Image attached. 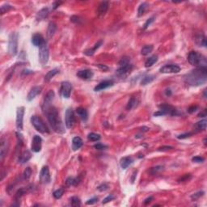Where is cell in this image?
Returning a JSON list of instances; mask_svg holds the SVG:
<instances>
[{"label": "cell", "instance_id": "45", "mask_svg": "<svg viewBox=\"0 0 207 207\" xmlns=\"http://www.w3.org/2000/svg\"><path fill=\"white\" fill-rule=\"evenodd\" d=\"M154 20H155V17L154 16H152V17H150V18H149L148 20L146 21V23H144V25H143V29H147V28L149 27L150 26V24L151 23H153L154 22Z\"/></svg>", "mask_w": 207, "mask_h": 207}, {"label": "cell", "instance_id": "37", "mask_svg": "<svg viewBox=\"0 0 207 207\" xmlns=\"http://www.w3.org/2000/svg\"><path fill=\"white\" fill-rule=\"evenodd\" d=\"M147 7H148V4H147V3H142V4H141L140 6L138 7V16H142L145 13V11H146V10L147 9Z\"/></svg>", "mask_w": 207, "mask_h": 207}, {"label": "cell", "instance_id": "34", "mask_svg": "<svg viewBox=\"0 0 207 207\" xmlns=\"http://www.w3.org/2000/svg\"><path fill=\"white\" fill-rule=\"evenodd\" d=\"M158 61V56L156 55H153L149 58H147L146 62H145V67H150L153 66L155 62H157Z\"/></svg>", "mask_w": 207, "mask_h": 207}, {"label": "cell", "instance_id": "28", "mask_svg": "<svg viewBox=\"0 0 207 207\" xmlns=\"http://www.w3.org/2000/svg\"><path fill=\"white\" fill-rule=\"evenodd\" d=\"M206 124H207V121L206 120V119L201 121H198L197 123H196V125H194L195 133L206 130Z\"/></svg>", "mask_w": 207, "mask_h": 207}, {"label": "cell", "instance_id": "49", "mask_svg": "<svg viewBox=\"0 0 207 207\" xmlns=\"http://www.w3.org/2000/svg\"><path fill=\"white\" fill-rule=\"evenodd\" d=\"M97 201H98V197H94L89 199V200H87L86 201V205H94L95 203H96Z\"/></svg>", "mask_w": 207, "mask_h": 207}, {"label": "cell", "instance_id": "11", "mask_svg": "<svg viewBox=\"0 0 207 207\" xmlns=\"http://www.w3.org/2000/svg\"><path fill=\"white\" fill-rule=\"evenodd\" d=\"M161 73L171 74V73H179L180 71V67L176 64H167L160 69Z\"/></svg>", "mask_w": 207, "mask_h": 207}, {"label": "cell", "instance_id": "24", "mask_svg": "<svg viewBox=\"0 0 207 207\" xmlns=\"http://www.w3.org/2000/svg\"><path fill=\"white\" fill-rule=\"evenodd\" d=\"M133 162H134V159L130 156H125V157L121 158L120 161L121 167L122 169H126L130 164H133Z\"/></svg>", "mask_w": 207, "mask_h": 207}, {"label": "cell", "instance_id": "47", "mask_svg": "<svg viewBox=\"0 0 207 207\" xmlns=\"http://www.w3.org/2000/svg\"><path fill=\"white\" fill-rule=\"evenodd\" d=\"M192 160L194 163H197V164H201V163H203L205 161V159L203 157H201V156H195L192 159Z\"/></svg>", "mask_w": 207, "mask_h": 207}, {"label": "cell", "instance_id": "5", "mask_svg": "<svg viewBox=\"0 0 207 207\" xmlns=\"http://www.w3.org/2000/svg\"><path fill=\"white\" fill-rule=\"evenodd\" d=\"M31 123L33 125L34 128L41 134H45V133L50 132L47 125L44 122V121L38 116H33L31 117Z\"/></svg>", "mask_w": 207, "mask_h": 207}, {"label": "cell", "instance_id": "1", "mask_svg": "<svg viewBox=\"0 0 207 207\" xmlns=\"http://www.w3.org/2000/svg\"><path fill=\"white\" fill-rule=\"evenodd\" d=\"M207 81L206 67H197L184 75V82L193 87H198Z\"/></svg>", "mask_w": 207, "mask_h": 207}, {"label": "cell", "instance_id": "14", "mask_svg": "<svg viewBox=\"0 0 207 207\" xmlns=\"http://www.w3.org/2000/svg\"><path fill=\"white\" fill-rule=\"evenodd\" d=\"M41 145H42V138L39 135H35L32 141V146L31 149L33 152H40L41 150Z\"/></svg>", "mask_w": 207, "mask_h": 207}, {"label": "cell", "instance_id": "16", "mask_svg": "<svg viewBox=\"0 0 207 207\" xmlns=\"http://www.w3.org/2000/svg\"><path fill=\"white\" fill-rule=\"evenodd\" d=\"M54 96H55L54 91L52 90H50V91L46 94V96H45L44 103L43 104H42V109H43V110L46 109L47 108L51 106V103H52V101L54 100Z\"/></svg>", "mask_w": 207, "mask_h": 207}, {"label": "cell", "instance_id": "52", "mask_svg": "<svg viewBox=\"0 0 207 207\" xmlns=\"http://www.w3.org/2000/svg\"><path fill=\"white\" fill-rule=\"evenodd\" d=\"M130 58L129 57H122L121 59V61L119 62V65L120 66H121V65H125V64H127V63H130Z\"/></svg>", "mask_w": 207, "mask_h": 207}, {"label": "cell", "instance_id": "18", "mask_svg": "<svg viewBox=\"0 0 207 207\" xmlns=\"http://www.w3.org/2000/svg\"><path fill=\"white\" fill-rule=\"evenodd\" d=\"M113 80H104L102 82H100V84H97L96 86L94 88L95 91H100L104 90L108 87H112L113 85Z\"/></svg>", "mask_w": 207, "mask_h": 207}, {"label": "cell", "instance_id": "32", "mask_svg": "<svg viewBox=\"0 0 207 207\" xmlns=\"http://www.w3.org/2000/svg\"><path fill=\"white\" fill-rule=\"evenodd\" d=\"M58 72H59V70L57 69V68L50 70V71H49V72L45 75V80L46 81V82H49L52 78H54L57 74H58Z\"/></svg>", "mask_w": 207, "mask_h": 207}, {"label": "cell", "instance_id": "27", "mask_svg": "<svg viewBox=\"0 0 207 207\" xmlns=\"http://www.w3.org/2000/svg\"><path fill=\"white\" fill-rule=\"evenodd\" d=\"M80 181V177H68L66 180V184L67 186H77Z\"/></svg>", "mask_w": 207, "mask_h": 207}, {"label": "cell", "instance_id": "22", "mask_svg": "<svg viewBox=\"0 0 207 207\" xmlns=\"http://www.w3.org/2000/svg\"><path fill=\"white\" fill-rule=\"evenodd\" d=\"M195 42L197 44L198 46H202V47H206V37L202 33L197 34L195 36Z\"/></svg>", "mask_w": 207, "mask_h": 207}, {"label": "cell", "instance_id": "17", "mask_svg": "<svg viewBox=\"0 0 207 207\" xmlns=\"http://www.w3.org/2000/svg\"><path fill=\"white\" fill-rule=\"evenodd\" d=\"M76 75L79 77V78L82 79H85V80H87V79H91V78L93 77L94 74L93 72H92V70L86 69V70H79V71H78L76 74Z\"/></svg>", "mask_w": 207, "mask_h": 207}, {"label": "cell", "instance_id": "31", "mask_svg": "<svg viewBox=\"0 0 207 207\" xmlns=\"http://www.w3.org/2000/svg\"><path fill=\"white\" fill-rule=\"evenodd\" d=\"M77 114L79 115V117H80L81 119L84 121H86L87 120V117H88V113L87 111L84 108H77L76 109Z\"/></svg>", "mask_w": 207, "mask_h": 207}, {"label": "cell", "instance_id": "30", "mask_svg": "<svg viewBox=\"0 0 207 207\" xmlns=\"http://www.w3.org/2000/svg\"><path fill=\"white\" fill-rule=\"evenodd\" d=\"M103 44V40H100V41H98L95 45H94L91 49H88V50H86L85 51H84V54H86V55H87V56H92L94 54H95V52H96V50H97V49H99L100 47V45Z\"/></svg>", "mask_w": 207, "mask_h": 207}, {"label": "cell", "instance_id": "4", "mask_svg": "<svg viewBox=\"0 0 207 207\" xmlns=\"http://www.w3.org/2000/svg\"><path fill=\"white\" fill-rule=\"evenodd\" d=\"M18 38L19 34L16 32L11 33L9 36V40H8V53L11 56H16L17 54V50H18Z\"/></svg>", "mask_w": 207, "mask_h": 207}, {"label": "cell", "instance_id": "39", "mask_svg": "<svg viewBox=\"0 0 207 207\" xmlns=\"http://www.w3.org/2000/svg\"><path fill=\"white\" fill-rule=\"evenodd\" d=\"M87 139L91 142H97L100 139V135L95 133H90L87 135Z\"/></svg>", "mask_w": 207, "mask_h": 207}, {"label": "cell", "instance_id": "33", "mask_svg": "<svg viewBox=\"0 0 207 207\" xmlns=\"http://www.w3.org/2000/svg\"><path fill=\"white\" fill-rule=\"evenodd\" d=\"M155 79V75H152V74H147V75H145V76L142 78V79L141 81V85H147V84H150L152 81Z\"/></svg>", "mask_w": 207, "mask_h": 207}, {"label": "cell", "instance_id": "63", "mask_svg": "<svg viewBox=\"0 0 207 207\" xmlns=\"http://www.w3.org/2000/svg\"><path fill=\"white\" fill-rule=\"evenodd\" d=\"M165 94H166V96H170L171 95H172V91L170 89H167V90L165 91Z\"/></svg>", "mask_w": 207, "mask_h": 207}, {"label": "cell", "instance_id": "40", "mask_svg": "<svg viewBox=\"0 0 207 207\" xmlns=\"http://www.w3.org/2000/svg\"><path fill=\"white\" fill-rule=\"evenodd\" d=\"M64 191H65V189L64 188H60L58 189L57 190H55L53 194V196L54 197L55 199H59L61 197H62V195L64 194Z\"/></svg>", "mask_w": 207, "mask_h": 207}, {"label": "cell", "instance_id": "7", "mask_svg": "<svg viewBox=\"0 0 207 207\" xmlns=\"http://www.w3.org/2000/svg\"><path fill=\"white\" fill-rule=\"evenodd\" d=\"M74 122H75L74 113L72 110V108H68L65 114V125L67 129H71L74 126Z\"/></svg>", "mask_w": 207, "mask_h": 207}, {"label": "cell", "instance_id": "42", "mask_svg": "<svg viewBox=\"0 0 207 207\" xmlns=\"http://www.w3.org/2000/svg\"><path fill=\"white\" fill-rule=\"evenodd\" d=\"M31 175H32V169H31V167H26L23 174V179L26 180H29V178L31 177Z\"/></svg>", "mask_w": 207, "mask_h": 207}, {"label": "cell", "instance_id": "58", "mask_svg": "<svg viewBox=\"0 0 207 207\" xmlns=\"http://www.w3.org/2000/svg\"><path fill=\"white\" fill-rule=\"evenodd\" d=\"M152 201H153V197H147V199L144 201V205H148V204L150 203V202H151Z\"/></svg>", "mask_w": 207, "mask_h": 207}, {"label": "cell", "instance_id": "43", "mask_svg": "<svg viewBox=\"0 0 207 207\" xmlns=\"http://www.w3.org/2000/svg\"><path fill=\"white\" fill-rule=\"evenodd\" d=\"M13 7H11V5H9V4H4V5H2V7H1V14L2 15H4V13H6L7 11H10L11 9H12Z\"/></svg>", "mask_w": 207, "mask_h": 207}, {"label": "cell", "instance_id": "6", "mask_svg": "<svg viewBox=\"0 0 207 207\" xmlns=\"http://www.w3.org/2000/svg\"><path fill=\"white\" fill-rule=\"evenodd\" d=\"M49 57H50V51L45 41L41 46L39 47V61L42 65H45L49 61Z\"/></svg>", "mask_w": 207, "mask_h": 207}, {"label": "cell", "instance_id": "8", "mask_svg": "<svg viewBox=\"0 0 207 207\" xmlns=\"http://www.w3.org/2000/svg\"><path fill=\"white\" fill-rule=\"evenodd\" d=\"M40 183L43 184H50L51 180V177L50 173V168L48 166H44L40 172Z\"/></svg>", "mask_w": 207, "mask_h": 207}, {"label": "cell", "instance_id": "35", "mask_svg": "<svg viewBox=\"0 0 207 207\" xmlns=\"http://www.w3.org/2000/svg\"><path fill=\"white\" fill-rule=\"evenodd\" d=\"M137 104H138L137 99H136L135 97H131L130 99V100H129L128 104H127L126 109L127 110H131L132 108H134V107H136V106H137Z\"/></svg>", "mask_w": 207, "mask_h": 207}, {"label": "cell", "instance_id": "61", "mask_svg": "<svg viewBox=\"0 0 207 207\" xmlns=\"http://www.w3.org/2000/svg\"><path fill=\"white\" fill-rule=\"evenodd\" d=\"M154 116H155V117H159V116H164V113H163V112H161L160 110H159V111H157L156 113H154Z\"/></svg>", "mask_w": 207, "mask_h": 207}, {"label": "cell", "instance_id": "13", "mask_svg": "<svg viewBox=\"0 0 207 207\" xmlns=\"http://www.w3.org/2000/svg\"><path fill=\"white\" fill-rule=\"evenodd\" d=\"M133 69V65L130 62V63L125 64V65H121L120 67L118 68L116 71L117 75L120 77L125 76L127 74H129Z\"/></svg>", "mask_w": 207, "mask_h": 207}, {"label": "cell", "instance_id": "25", "mask_svg": "<svg viewBox=\"0 0 207 207\" xmlns=\"http://www.w3.org/2000/svg\"><path fill=\"white\" fill-rule=\"evenodd\" d=\"M32 158V154L29 150H24L19 156V162L20 164H25Z\"/></svg>", "mask_w": 207, "mask_h": 207}, {"label": "cell", "instance_id": "44", "mask_svg": "<svg viewBox=\"0 0 207 207\" xmlns=\"http://www.w3.org/2000/svg\"><path fill=\"white\" fill-rule=\"evenodd\" d=\"M203 195H204L203 191H199V192H197V193H196V194H194L193 195H191V199H192L193 201L197 200L198 198H200L201 197H202Z\"/></svg>", "mask_w": 207, "mask_h": 207}, {"label": "cell", "instance_id": "26", "mask_svg": "<svg viewBox=\"0 0 207 207\" xmlns=\"http://www.w3.org/2000/svg\"><path fill=\"white\" fill-rule=\"evenodd\" d=\"M83 144H84V142H83V139L80 137H78V136L74 137L72 139V149L74 151L79 150V148L82 147Z\"/></svg>", "mask_w": 207, "mask_h": 207}, {"label": "cell", "instance_id": "3", "mask_svg": "<svg viewBox=\"0 0 207 207\" xmlns=\"http://www.w3.org/2000/svg\"><path fill=\"white\" fill-rule=\"evenodd\" d=\"M189 62L194 67H206L207 60L206 57L197 51H191L188 55Z\"/></svg>", "mask_w": 207, "mask_h": 207}, {"label": "cell", "instance_id": "51", "mask_svg": "<svg viewBox=\"0 0 207 207\" xmlns=\"http://www.w3.org/2000/svg\"><path fill=\"white\" fill-rule=\"evenodd\" d=\"M193 134H194V133H186V134H180L179 136H177V138L178 139H184V138H187L192 136Z\"/></svg>", "mask_w": 207, "mask_h": 207}, {"label": "cell", "instance_id": "21", "mask_svg": "<svg viewBox=\"0 0 207 207\" xmlns=\"http://www.w3.org/2000/svg\"><path fill=\"white\" fill-rule=\"evenodd\" d=\"M108 9V2L107 1H104L99 5L98 9H97V14L100 17H103Z\"/></svg>", "mask_w": 207, "mask_h": 207}, {"label": "cell", "instance_id": "59", "mask_svg": "<svg viewBox=\"0 0 207 207\" xmlns=\"http://www.w3.org/2000/svg\"><path fill=\"white\" fill-rule=\"evenodd\" d=\"M137 172H138V171L135 170L134 171V172H133V174H132V178H131V182H132V183H134V180H135V178H136V177H137Z\"/></svg>", "mask_w": 207, "mask_h": 207}, {"label": "cell", "instance_id": "19", "mask_svg": "<svg viewBox=\"0 0 207 207\" xmlns=\"http://www.w3.org/2000/svg\"><path fill=\"white\" fill-rule=\"evenodd\" d=\"M41 91H42V87H40V86H35V87H33L28 94V101H32L37 95H39L41 92Z\"/></svg>", "mask_w": 207, "mask_h": 207}, {"label": "cell", "instance_id": "29", "mask_svg": "<svg viewBox=\"0 0 207 207\" xmlns=\"http://www.w3.org/2000/svg\"><path fill=\"white\" fill-rule=\"evenodd\" d=\"M56 30H57V25H56V23H53V22L49 23L48 29H47V37H48V39L52 38V37H53L54 35V33H55Z\"/></svg>", "mask_w": 207, "mask_h": 207}, {"label": "cell", "instance_id": "2", "mask_svg": "<svg viewBox=\"0 0 207 207\" xmlns=\"http://www.w3.org/2000/svg\"><path fill=\"white\" fill-rule=\"evenodd\" d=\"M43 111L45 114L46 115L47 119L49 121L50 125L53 128V130L57 134H64L65 128H64L63 123L61 120L57 108L53 106H50Z\"/></svg>", "mask_w": 207, "mask_h": 207}, {"label": "cell", "instance_id": "12", "mask_svg": "<svg viewBox=\"0 0 207 207\" xmlns=\"http://www.w3.org/2000/svg\"><path fill=\"white\" fill-rule=\"evenodd\" d=\"M23 115H24V107H21L17 108L16 112V128L19 131L23 130Z\"/></svg>", "mask_w": 207, "mask_h": 207}, {"label": "cell", "instance_id": "62", "mask_svg": "<svg viewBox=\"0 0 207 207\" xmlns=\"http://www.w3.org/2000/svg\"><path fill=\"white\" fill-rule=\"evenodd\" d=\"M198 117H206V110L205 109V110H203V112H201V113H200L198 114Z\"/></svg>", "mask_w": 207, "mask_h": 207}, {"label": "cell", "instance_id": "23", "mask_svg": "<svg viewBox=\"0 0 207 207\" xmlns=\"http://www.w3.org/2000/svg\"><path fill=\"white\" fill-rule=\"evenodd\" d=\"M49 14H50L49 8H47V7L42 8L41 10L37 12V16H36V20L37 21H41V20H45L49 16Z\"/></svg>", "mask_w": 207, "mask_h": 207}, {"label": "cell", "instance_id": "38", "mask_svg": "<svg viewBox=\"0 0 207 207\" xmlns=\"http://www.w3.org/2000/svg\"><path fill=\"white\" fill-rule=\"evenodd\" d=\"M164 170V166H156V167H154L150 168V173L151 174V175H157V174L160 173L161 172H163Z\"/></svg>", "mask_w": 207, "mask_h": 207}, {"label": "cell", "instance_id": "57", "mask_svg": "<svg viewBox=\"0 0 207 207\" xmlns=\"http://www.w3.org/2000/svg\"><path fill=\"white\" fill-rule=\"evenodd\" d=\"M70 20L72 21V22H74V23H79V21H80V20H79V17L78 16H72L71 18H70Z\"/></svg>", "mask_w": 207, "mask_h": 207}, {"label": "cell", "instance_id": "10", "mask_svg": "<svg viewBox=\"0 0 207 207\" xmlns=\"http://www.w3.org/2000/svg\"><path fill=\"white\" fill-rule=\"evenodd\" d=\"M159 108L161 112H163L164 115H170V116H176L177 115V108L173 106L167 104H162L159 105Z\"/></svg>", "mask_w": 207, "mask_h": 207}, {"label": "cell", "instance_id": "9", "mask_svg": "<svg viewBox=\"0 0 207 207\" xmlns=\"http://www.w3.org/2000/svg\"><path fill=\"white\" fill-rule=\"evenodd\" d=\"M72 91V85L69 82H62L61 84L60 88V94L62 96L66 99H68L70 96Z\"/></svg>", "mask_w": 207, "mask_h": 207}, {"label": "cell", "instance_id": "64", "mask_svg": "<svg viewBox=\"0 0 207 207\" xmlns=\"http://www.w3.org/2000/svg\"><path fill=\"white\" fill-rule=\"evenodd\" d=\"M204 98H206V89L204 90Z\"/></svg>", "mask_w": 207, "mask_h": 207}, {"label": "cell", "instance_id": "55", "mask_svg": "<svg viewBox=\"0 0 207 207\" xmlns=\"http://www.w3.org/2000/svg\"><path fill=\"white\" fill-rule=\"evenodd\" d=\"M96 67H99V68L101 69L103 71H107V70H109V68H108L107 66H105V65H102V64H98V65H96Z\"/></svg>", "mask_w": 207, "mask_h": 207}, {"label": "cell", "instance_id": "15", "mask_svg": "<svg viewBox=\"0 0 207 207\" xmlns=\"http://www.w3.org/2000/svg\"><path fill=\"white\" fill-rule=\"evenodd\" d=\"M9 150V142L6 138L1 139V146H0V160H4V157L7 155V151Z\"/></svg>", "mask_w": 207, "mask_h": 207}, {"label": "cell", "instance_id": "36", "mask_svg": "<svg viewBox=\"0 0 207 207\" xmlns=\"http://www.w3.org/2000/svg\"><path fill=\"white\" fill-rule=\"evenodd\" d=\"M154 47L152 45H145L144 47H142V49L141 50V54L143 56H147L149 54H150L153 50Z\"/></svg>", "mask_w": 207, "mask_h": 207}, {"label": "cell", "instance_id": "53", "mask_svg": "<svg viewBox=\"0 0 207 207\" xmlns=\"http://www.w3.org/2000/svg\"><path fill=\"white\" fill-rule=\"evenodd\" d=\"M172 149H173V147H171V146H164V147H160L158 149V150H160V151H167V150H172Z\"/></svg>", "mask_w": 207, "mask_h": 207}, {"label": "cell", "instance_id": "56", "mask_svg": "<svg viewBox=\"0 0 207 207\" xmlns=\"http://www.w3.org/2000/svg\"><path fill=\"white\" fill-rule=\"evenodd\" d=\"M191 178V175L190 174H186V175H184V177H182V178H180V182H183V181H187L189 179H190Z\"/></svg>", "mask_w": 207, "mask_h": 207}, {"label": "cell", "instance_id": "41", "mask_svg": "<svg viewBox=\"0 0 207 207\" xmlns=\"http://www.w3.org/2000/svg\"><path fill=\"white\" fill-rule=\"evenodd\" d=\"M70 204L71 206L74 207L80 206H81V201L78 197H72L70 198Z\"/></svg>", "mask_w": 207, "mask_h": 207}, {"label": "cell", "instance_id": "54", "mask_svg": "<svg viewBox=\"0 0 207 207\" xmlns=\"http://www.w3.org/2000/svg\"><path fill=\"white\" fill-rule=\"evenodd\" d=\"M197 109H198V106H197V105H193V106H191V107H189L188 108V112H189V113H194V112H196Z\"/></svg>", "mask_w": 207, "mask_h": 207}, {"label": "cell", "instance_id": "50", "mask_svg": "<svg viewBox=\"0 0 207 207\" xmlns=\"http://www.w3.org/2000/svg\"><path fill=\"white\" fill-rule=\"evenodd\" d=\"M108 189V185L107 184H100V186H98L97 187V189L99 191H100V192H104V191H105V190H107Z\"/></svg>", "mask_w": 207, "mask_h": 207}, {"label": "cell", "instance_id": "20", "mask_svg": "<svg viewBox=\"0 0 207 207\" xmlns=\"http://www.w3.org/2000/svg\"><path fill=\"white\" fill-rule=\"evenodd\" d=\"M45 42V40L44 39V37L39 33L34 34L32 37V43L33 45L37 47L41 46Z\"/></svg>", "mask_w": 207, "mask_h": 207}, {"label": "cell", "instance_id": "60", "mask_svg": "<svg viewBox=\"0 0 207 207\" xmlns=\"http://www.w3.org/2000/svg\"><path fill=\"white\" fill-rule=\"evenodd\" d=\"M62 4V2H57H57H54V4H53V9L54 10V9H56V8H57V7H59V6H60V5Z\"/></svg>", "mask_w": 207, "mask_h": 207}, {"label": "cell", "instance_id": "48", "mask_svg": "<svg viewBox=\"0 0 207 207\" xmlns=\"http://www.w3.org/2000/svg\"><path fill=\"white\" fill-rule=\"evenodd\" d=\"M115 198V197H114L113 194H110V195H108V197H106L103 200V201H102V203L103 204H106L108 203V202H109V201H113Z\"/></svg>", "mask_w": 207, "mask_h": 207}, {"label": "cell", "instance_id": "46", "mask_svg": "<svg viewBox=\"0 0 207 207\" xmlns=\"http://www.w3.org/2000/svg\"><path fill=\"white\" fill-rule=\"evenodd\" d=\"M94 148H96V150H105V149H107L108 147L106 146V145H104V144L102 143H96L94 145Z\"/></svg>", "mask_w": 207, "mask_h": 207}]
</instances>
